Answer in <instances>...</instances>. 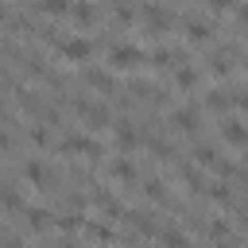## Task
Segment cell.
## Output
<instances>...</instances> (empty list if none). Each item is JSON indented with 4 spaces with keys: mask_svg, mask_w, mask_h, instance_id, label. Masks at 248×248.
<instances>
[{
    "mask_svg": "<svg viewBox=\"0 0 248 248\" xmlns=\"http://www.w3.org/2000/svg\"><path fill=\"white\" fill-rule=\"evenodd\" d=\"M124 221H128L140 236H155V232H159V221H155L151 213H143V209H128V213H124Z\"/></svg>",
    "mask_w": 248,
    "mask_h": 248,
    "instance_id": "cell-9",
    "label": "cell"
},
{
    "mask_svg": "<svg viewBox=\"0 0 248 248\" xmlns=\"http://www.w3.org/2000/svg\"><path fill=\"white\" fill-rule=\"evenodd\" d=\"M85 81L93 89H101V93H116V78L108 70H85Z\"/></svg>",
    "mask_w": 248,
    "mask_h": 248,
    "instance_id": "cell-14",
    "label": "cell"
},
{
    "mask_svg": "<svg viewBox=\"0 0 248 248\" xmlns=\"http://www.w3.org/2000/svg\"><path fill=\"white\" fill-rule=\"evenodd\" d=\"M58 54H62L66 62H89V58H93V43H89V39H62V43H58Z\"/></svg>",
    "mask_w": 248,
    "mask_h": 248,
    "instance_id": "cell-5",
    "label": "cell"
},
{
    "mask_svg": "<svg viewBox=\"0 0 248 248\" xmlns=\"http://www.w3.org/2000/svg\"><path fill=\"white\" fill-rule=\"evenodd\" d=\"M213 39V23L209 19H186V43H209Z\"/></svg>",
    "mask_w": 248,
    "mask_h": 248,
    "instance_id": "cell-12",
    "label": "cell"
},
{
    "mask_svg": "<svg viewBox=\"0 0 248 248\" xmlns=\"http://www.w3.org/2000/svg\"><path fill=\"white\" fill-rule=\"evenodd\" d=\"M70 105H74V112L81 116V124H85L89 132H101V128H108V124H112V112H108V105H105V101H89V97H74Z\"/></svg>",
    "mask_w": 248,
    "mask_h": 248,
    "instance_id": "cell-1",
    "label": "cell"
},
{
    "mask_svg": "<svg viewBox=\"0 0 248 248\" xmlns=\"http://www.w3.org/2000/svg\"><path fill=\"white\" fill-rule=\"evenodd\" d=\"M4 19H8V8H4V4H0V23H4Z\"/></svg>",
    "mask_w": 248,
    "mask_h": 248,
    "instance_id": "cell-37",
    "label": "cell"
},
{
    "mask_svg": "<svg viewBox=\"0 0 248 248\" xmlns=\"http://www.w3.org/2000/svg\"><path fill=\"white\" fill-rule=\"evenodd\" d=\"M209 70H213L217 78H225V74L232 70V58H229V50H221V54H213V58H209Z\"/></svg>",
    "mask_w": 248,
    "mask_h": 248,
    "instance_id": "cell-23",
    "label": "cell"
},
{
    "mask_svg": "<svg viewBox=\"0 0 248 248\" xmlns=\"http://www.w3.org/2000/svg\"><path fill=\"white\" fill-rule=\"evenodd\" d=\"M205 194H209V198H213V202H221V205H232V190H229V186H225V182H213V186H209V190H205Z\"/></svg>",
    "mask_w": 248,
    "mask_h": 248,
    "instance_id": "cell-26",
    "label": "cell"
},
{
    "mask_svg": "<svg viewBox=\"0 0 248 248\" xmlns=\"http://www.w3.org/2000/svg\"><path fill=\"white\" fill-rule=\"evenodd\" d=\"M221 140L229 143V147H248V124H240V120H225L221 124Z\"/></svg>",
    "mask_w": 248,
    "mask_h": 248,
    "instance_id": "cell-10",
    "label": "cell"
},
{
    "mask_svg": "<svg viewBox=\"0 0 248 248\" xmlns=\"http://www.w3.org/2000/svg\"><path fill=\"white\" fill-rule=\"evenodd\" d=\"M108 178H116V182H136V163H132V159H112V163H108Z\"/></svg>",
    "mask_w": 248,
    "mask_h": 248,
    "instance_id": "cell-15",
    "label": "cell"
},
{
    "mask_svg": "<svg viewBox=\"0 0 248 248\" xmlns=\"http://www.w3.org/2000/svg\"><path fill=\"white\" fill-rule=\"evenodd\" d=\"M39 12H43V16H50V19H58V16H66V12H70V0H39Z\"/></svg>",
    "mask_w": 248,
    "mask_h": 248,
    "instance_id": "cell-22",
    "label": "cell"
},
{
    "mask_svg": "<svg viewBox=\"0 0 248 248\" xmlns=\"http://www.w3.org/2000/svg\"><path fill=\"white\" fill-rule=\"evenodd\" d=\"M0 151H12V136L8 132H0Z\"/></svg>",
    "mask_w": 248,
    "mask_h": 248,
    "instance_id": "cell-35",
    "label": "cell"
},
{
    "mask_svg": "<svg viewBox=\"0 0 248 248\" xmlns=\"http://www.w3.org/2000/svg\"><path fill=\"white\" fill-rule=\"evenodd\" d=\"M232 12H236V23H240V27H244V31H248V4H236V8H232Z\"/></svg>",
    "mask_w": 248,
    "mask_h": 248,
    "instance_id": "cell-32",
    "label": "cell"
},
{
    "mask_svg": "<svg viewBox=\"0 0 248 248\" xmlns=\"http://www.w3.org/2000/svg\"><path fill=\"white\" fill-rule=\"evenodd\" d=\"M58 229H66V232L70 229H81V217L78 213H66V217H58Z\"/></svg>",
    "mask_w": 248,
    "mask_h": 248,
    "instance_id": "cell-30",
    "label": "cell"
},
{
    "mask_svg": "<svg viewBox=\"0 0 248 248\" xmlns=\"http://www.w3.org/2000/svg\"><path fill=\"white\" fill-rule=\"evenodd\" d=\"M174 85L178 89H194L198 85V70L194 66H174Z\"/></svg>",
    "mask_w": 248,
    "mask_h": 248,
    "instance_id": "cell-16",
    "label": "cell"
},
{
    "mask_svg": "<svg viewBox=\"0 0 248 248\" xmlns=\"http://www.w3.org/2000/svg\"><path fill=\"white\" fill-rule=\"evenodd\" d=\"M78 27H89V23H97V8H93V0H70V12H66Z\"/></svg>",
    "mask_w": 248,
    "mask_h": 248,
    "instance_id": "cell-11",
    "label": "cell"
},
{
    "mask_svg": "<svg viewBox=\"0 0 248 248\" xmlns=\"http://www.w3.org/2000/svg\"><path fill=\"white\" fill-rule=\"evenodd\" d=\"M155 240H163V244H186V232H182V229H174V225H159Z\"/></svg>",
    "mask_w": 248,
    "mask_h": 248,
    "instance_id": "cell-21",
    "label": "cell"
},
{
    "mask_svg": "<svg viewBox=\"0 0 248 248\" xmlns=\"http://www.w3.org/2000/svg\"><path fill=\"white\" fill-rule=\"evenodd\" d=\"M229 105H232V93H225V89H213L205 97V108H213V112H225Z\"/></svg>",
    "mask_w": 248,
    "mask_h": 248,
    "instance_id": "cell-19",
    "label": "cell"
},
{
    "mask_svg": "<svg viewBox=\"0 0 248 248\" xmlns=\"http://www.w3.org/2000/svg\"><path fill=\"white\" fill-rule=\"evenodd\" d=\"M58 147H62V155H85V159H97L101 155V143L93 136H85V132H70Z\"/></svg>",
    "mask_w": 248,
    "mask_h": 248,
    "instance_id": "cell-4",
    "label": "cell"
},
{
    "mask_svg": "<svg viewBox=\"0 0 248 248\" xmlns=\"http://www.w3.org/2000/svg\"><path fill=\"white\" fill-rule=\"evenodd\" d=\"M0 205H4V209H12V213H16V209H23V194H19L16 186H0Z\"/></svg>",
    "mask_w": 248,
    "mask_h": 248,
    "instance_id": "cell-18",
    "label": "cell"
},
{
    "mask_svg": "<svg viewBox=\"0 0 248 248\" xmlns=\"http://www.w3.org/2000/svg\"><path fill=\"white\" fill-rule=\"evenodd\" d=\"M178 178H182V182H186V190H194V194H202V190H205V186H202V174H198L194 167H182V170H178Z\"/></svg>",
    "mask_w": 248,
    "mask_h": 248,
    "instance_id": "cell-24",
    "label": "cell"
},
{
    "mask_svg": "<svg viewBox=\"0 0 248 248\" xmlns=\"http://www.w3.org/2000/svg\"><path fill=\"white\" fill-rule=\"evenodd\" d=\"M85 236L89 240H116V232L108 225H85Z\"/></svg>",
    "mask_w": 248,
    "mask_h": 248,
    "instance_id": "cell-28",
    "label": "cell"
},
{
    "mask_svg": "<svg viewBox=\"0 0 248 248\" xmlns=\"http://www.w3.org/2000/svg\"><path fill=\"white\" fill-rule=\"evenodd\" d=\"M143 62H147V54H143L140 46H132V43L108 50V70H124V74H132V70H140Z\"/></svg>",
    "mask_w": 248,
    "mask_h": 248,
    "instance_id": "cell-2",
    "label": "cell"
},
{
    "mask_svg": "<svg viewBox=\"0 0 248 248\" xmlns=\"http://www.w3.org/2000/svg\"><path fill=\"white\" fill-rule=\"evenodd\" d=\"M217 159H221V155H217L213 147H205V143H198V147H194V163H198V167L213 170V167H217Z\"/></svg>",
    "mask_w": 248,
    "mask_h": 248,
    "instance_id": "cell-17",
    "label": "cell"
},
{
    "mask_svg": "<svg viewBox=\"0 0 248 248\" xmlns=\"http://www.w3.org/2000/svg\"><path fill=\"white\" fill-rule=\"evenodd\" d=\"M240 182H244V190H248V167H240Z\"/></svg>",
    "mask_w": 248,
    "mask_h": 248,
    "instance_id": "cell-36",
    "label": "cell"
},
{
    "mask_svg": "<svg viewBox=\"0 0 248 248\" xmlns=\"http://www.w3.org/2000/svg\"><path fill=\"white\" fill-rule=\"evenodd\" d=\"M143 194H147L151 202H163V205L170 202V194H167V186H163L159 178H147V182H143Z\"/></svg>",
    "mask_w": 248,
    "mask_h": 248,
    "instance_id": "cell-20",
    "label": "cell"
},
{
    "mask_svg": "<svg viewBox=\"0 0 248 248\" xmlns=\"http://www.w3.org/2000/svg\"><path fill=\"white\" fill-rule=\"evenodd\" d=\"M143 27L151 31V35H167L170 27H174V12L170 8H163V4H143Z\"/></svg>",
    "mask_w": 248,
    "mask_h": 248,
    "instance_id": "cell-3",
    "label": "cell"
},
{
    "mask_svg": "<svg viewBox=\"0 0 248 248\" xmlns=\"http://www.w3.org/2000/svg\"><path fill=\"white\" fill-rule=\"evenodd\" d=\"M205 236H209V240H225V236H229V225H225V221H213V225L205 229Z\"/></svg>",
    "mask_w": 248,
    "mask_h": 248,
    "instance_id": "cell-29",
    "label": "cell"
},
{
    "mask_svg": "<svg viewBox=\"0 0 248 248\" xmlns=\"http://www.w3.org/2000/svg\"><path fill=\"white\" fill-rule=\"evenodd\" d=\"M0 112H4V101H0Z\"/></svg>",
    "mask_w": 248,
    "mask_h": 248,
    "instance_id": "cell-39",
    "label": "cell"
},
{
    "mask_svg": "<svg viewBox=\"0 0 248 248\" xmlns=\"http://www.w3.org/2000/svg\"><path fill=\"white\" fill-rule=\"evenodd\" d=\"M244 70H248V58H244Z\"/></svg>",
    "mask_w": 248,
    "mask_h": 248,
    "instance_id": "cell-38",
    "label": "cell"
},
{
    "mask_svg": "<svg viewBox=\"0 0 248 248\" xmlns=\"http://www.w3.org/2000/svg\"><path fill=\"white\" fill-rule=\"evenodd\" d=\"M147 147H151L155 159H174V147H170L167 140H147Z\"/></svg>",
    "mask_w": 248,
    "mask_h": 248,
    "instance_id": "cell-27",
    "label": "cell"
},
{
    "mask_svg": "<svg viewBox=\"0 0 248 248\" xmlns=\"http://www.w3.org/2000/svg\"><path fill=\"white\" fill-rule=\"evenodd\" d=\"M147 62H151L155 70H174V66H182V50H174V46H155V50L147 54Z\"/></svg>",
    "mask_w": 248,
    "mask_h": 248,
    "instance_id": "cell-8",
    "label": "cell"
},
{
    "mask_svg": "<svg viewBox=\"0 0 248 248\" xmlns=\"http://www.w3.org/2000/svg\"><path fill=\"white\" fill-rule=\"evenodd\" d=\"M112 132H116V147H120L124 155H128L132 147H140V140H143L140 128H136L132 120H112Z\"/></svg>",
    "mask_w": 248,
    "mask_h": 248,
    "instance_id": "cell-6",
    "label": "cell"
},
{
    "mask_svg": "<svg viewBox=\"0 0 248 248\" xmlns=\"http://www.w3.org/2000/svg\"><path fill=\"white\" fill-rule=\"evenodd\" d=\"M209 4V12H232L236 8V0H205Z\"/></svg>",
    "mask_w": 248,
    "mask_h": 248,
    "instance_id": "cell-31",
    "label": "cell"
},
{
    "mask_svg": "<svg viewBox=\"0 0 248 248\" xmlns=\"http://www.w3.org/2000/svg\"><path fill=\"white\" fill-rule=\"evenodd\" d=\"M27 225H31L35 232L50 229V213H46V209H27Z\"/></svg>",
    "mask_w": 248,
    "mask_h": 248,
    "instance_id": "cell-25",
    "label": "cell"
},
{
    "mask_svg": "<svg viewBox=\"0 0 248 248\" xmlns=\"http://www.w3.org/2000/svg\"><path fill=\"white\" fill-rule=\"evenodd\" d=\"M116 23H132V8H124V4H116Z\"/></svg>",
    "mask_w": 248,
    "mask_h": 248,
    "instance_id": "cell-33",
    "label": "cell"
},
{
    "mask_svg": "<svg viewBox=\"0 0 248 248\" xmlns=\"http://www.w3.org/2000/svg\"><path fill=\"white\" fill-rule=\"evenodd\" d=\"M198 124H202V112H198V108H174V112H170V128H174V132L194 136Z\"/></svg>",
    "mask_w": 248,
    "mask_h": 248,
    "instance_id": "cell-7",
    "label": "cell"
},
{
    "mask_svg": "<svg viewBox=\"0 0 248 248\" xmlns=\"http://www.w3.org/2000/svg\"><path fill=\"white\" fill-rule=\"evenodd\" d=\"M23 178H27L31 186L46 190V186H50V167H46V163H27V167H23Z\"/></svg>",
    "mask_w": 248,
    "mask_h": 248,
    "instance_id": "cell-13",
    "label": "cell"
},
{
    "mask_svg": "<svg viewBox=\"0 0 248 248\" xmlns=\"http://www.w3.org/2000/svg\"><path fill=\"white\" fill-rule=\"evenodd\" d=\"M31 140H35L39 147H46V143H50V132H46V128H35V136H31Z\"/></svg>",
    "mask_w": 248,
    "mask_h": 248,
    "instance_id": "cell-34",
    "label": "cell"
}]
</instances>
